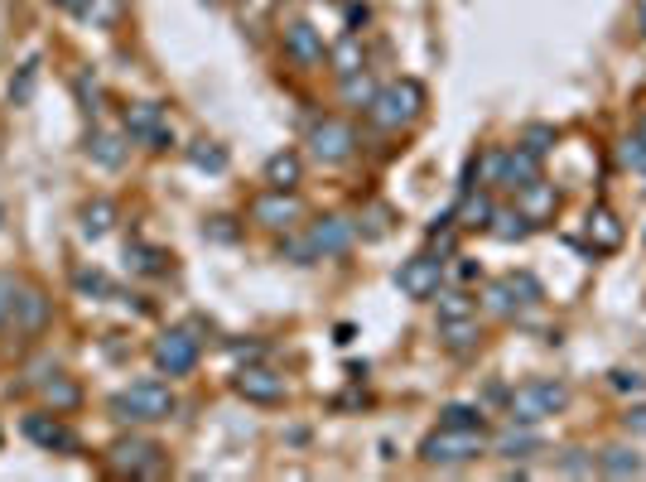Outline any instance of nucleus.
<instances>
[{
  "label": "nucleus",
  "instance_id": "nucleus-1",
  "mask_svg": "<svg viewBox=\"0 0 646 482\" xmlns=\"http://www.w3.org/2000/svg\"><path fill=\"white\" fill-rule=\"evenodd\" d=\"M483 454H487L483 425H439L420 444V458L430 468H463V463H473V458H483Z\"/></svg>",
  "mask_w": 646,
  "mask_h": 482
},
{
  "label": "nucleus",
  "instance_id": "nucleus-2",
  "mask_svg": "<svg viewBox=\"0 0 646 482\" xmlns=\"http://www.w3.org/2000/svg\"><path fill=\"white\" fill-rule=\"evenodd\" d=\"M174 410H179V401L164 381H135V386L111 396V415L126 420V425H155V420H169Z\"/></svg>",
  "mask_w": 646,
  "mask_h": 482
},
{
  "label": "nucleus",
  "instance_id": "nucleus-3",
  "mask_svg": "<svg viewBox=\"0 0 646 482\" xmlns=\"http://www.w3.org/2000/svg\"><path fill=\"white\" fill-rule=\"evenodd\" d=\"M420 111H425V87L415 78H396V82H386V87H377L367 116H372V126H381V131H401Z\"/></svg>",
  "mask_w": 646,
  "mask_h": 482
},
{
  "label": "nucleus",
  "instance_id": "nucleus-4",
  "mask_svg": "<svg viewBox=\"0 0 646 482\" xmlns=\"http://www.w3.org/2000/svg\"><path fill=\"white\" fill-rule=\"evenodd\" d=\"M565 405H569L565 381H526V386H516L512 396H507V415H512L516 425H540V420L560 415Z\"/></svg>",
  "mask_w": 646,
  "mask_h": 482
},
{
  "label": "nucleus",
  "instance_id": "nucleus-5",
  "mask_svg": "<svg viewBox=\"0 0 646 482\" xmlns=\"http://www.w3.org/2000/svg\"><path fill=\"white\" fill-rule=\"evenodd\" d=\"M121 126H126V140L145 145V150H169L174 145V126H169L160 102H135V107H126Z\"/></svg>",
  "mask_w": 646,
  "mask_h": 482
},
{
  "label": "nucleus",
  "instance_id": "nucleus-6",
  "mask_svg": "<svg viewBox=\"0 0 646 482\" xmlns=\"http://www.w3.org/2000/svg\"><path fill=\"white\" fill-rule=\"evenodd\" d=\"M111 468L126 473V478H160L164 449L155 439H116V444H111Z\"/></svg>",
  "mask_w": 646,
  "mask_h": 482
},
{
  "label": "nucleus",
  "instance_id": "nucleus-7",
  "mask_svg": "<svg viewBox=\"0 0 646 482\" xmlns=\"http://www.w3.org/2000/svg\"><path fill=\"white\" fill-rule=\"evenodd\" d=\"M352 150H357V131H352L348 121L323 116V121L309 126V155L319 164H343V160H352Z\"/></svg>",
  "mask_w": 646,
  "mask_h": 482
},
{
  "label": "nucleus",
  "instance_id": "nucleus-8",
  "mask_svg": "<svg viewBox=\"0 0 646 482\" xmlns=\"http://www.w3.org/2000/svg\"><path fill=\"white\" fill-rule=\"evenodd\" d=\"M150 357H155V367L164 376H189L198 367V338H193L189 328H169V333L155 338Z\"/></svg>",
  "mask_w": 646,
  "mask_h": 482
},
{
  "label": "nucleus",
  "instance_id": "nucleus-9",
  "mask_svg": "<svg viewBox=\"0 0 646 482\" xmlns=\"http://www.w3.org/2000/svg\"><path fill=\"white\" fill-rule=\"evenodd\" d=\"M352 241H357V222H352V217H319V222L309 227L304 246H309L314 261H328V256H348Z\"/></svg>",
  "mask_w": 646,
  "mask_h": 482
},
{
  "label": "nucleus",
  "instance_id": "nucleus-10",
  "mask_svg": "<svg viewBox=\"0 0 646 482\" xmlns=\"http://www.w3.org/2000/svg\"><path fill=\"white\" fill-rule=\"evenodd\" d=\"M299 217H304V208H299L295 188H270V193H261V198L251 203V222H261L270 232H290Z\"/></svg>",
  "mask_w": 646,
  "mask_h": 482
},
{
  "label": "nucleus",
  "instance_id": "nucleus-11",
  "mask_svg": "<svg viewBox=\"0 0 646 482\" xmlns=\"http://www.w3.org/2000/svg\"><path fill=\"white\" fill-rule=\"evenodd\" d=\"M25 439L29 444H39L44 454H78V434L58 420V410L49 415V410H34V415H25Z\"/></svg>",
  "mask_w": 646,
  "mask_h": 482
},
{
  "label": "nucleus",
  "instance_id": "nucleus-12",
  "mask_svg": "<svg viewBox=\"0 0 646 482\" xmlns=\"http://www.w3.org/2000/svg\"><path fill=\"white\" fill-rule=\"evenodd\" d=\"M396 285H401V295H410V299H434L439 285H444V261H439V256H415V261H405V266L396 270Z\"/></svg>",
  "mask_w": 646,
  "mask_h": 482
},
{
  "label": "nucleus",
  "instance_id": "nucleus-13",
  "mask_svg": "<svg viewBox=\"0 0 646 482\" xmlns=\"http://www.w3.org/2000/svg\"><path fill=\"white\" fill-rule=\"evenodd\" d=\"M232 386H237V396L251 401V405H280L285 401V391H290V386H285V376L270 372V367H242Z\"/></svg>",
  "mask_w": 646,
  "mask_h": 482
},
{
  "label": "nucleus",
  "instance_id": "nucleus-14",
  "mask_svg": "<svg viewBox=\"0 0 646 482\" xmlns=\"http://www.w3.org/2000/svg\"><path fill=\"white\" fill-rule=\"evenodd\" d=\"M516 213L526 217L531 227L550 222V217L560 213V188L545 184V179H531L526 188H516Z\"/></svg>",
  "mask_w": 646,
  "mask_h": 482
},
{
  "label": "nucleus",
  "instance_id": "nucleus-15",
  "mask_svg": "<svg viewBox=\"0 0 646 482\" xmlns=\"http://www.w3.org/2000/svg\"><path fill=\"white\" fill-rule=\"evenodd\" d=\"M285 54L295 58L299 68H319L328 58V44H323V34L309 20H295V25H285Z\"/></svg>",
  "mask_w": 646,
  "mask_h": 482
},
{
  "label": "nucleus",
  "instance_id": "nucleus-16",
  "mask_svg": "<svg viewBox=\"0 0 646 482\" xmlns=\"http://www.w3.org/2000/svg\"><path fill=\"white\" fill-rule=\"evenodd\" d=\"M487 449H492V454L497 458H536L540 454V434H536V425H507L502 429V434H492V439H487Z\"/></svg>",
  "mask_w": 646,
  "mask_h": 482
},
{
  "label": "nucleus",
  "instance_id": "nucleus-17",
  "mask_svg": "<svg viewBox=\"0 0 646 482\" xmlns=\"http://www.w3.org/2000/svg\"><path fill=\"white\" fill-rule=\"evenodd\" d=\"M531 179H540V155H531L526 145H516V150H502V160H497V184L526 188Z\"/></svg>",
  "mask_w": 646,
  "mask_h": 482
},
{
  "label": "nucleus",
  "instance_id": "nucleus-18",
  "mask_svg": "<svg viewBox=\"0 0 646 482\" xmlns=\"http://www.w3.org/2000/svg\"><path fill=\"white\" fill-rule=\"evenodd\" d=\"M584 232H589L593 251H618V246H622V237H627L613 208H593V213L584 217Z\"/></svg>",
  "mask_w": 646,
  "mask_h": 482
},
{
  "label": "nucleus",
  "instance_id": "nucleus-19",
  "mask_svg": "<svg viewBox=\"0 0 646 482\" xmlns=\"http://www.w3.org/2000/svg\"><path fill=\"white\" fill-rule=\"evenodd\" d=\"M439 338L449 352H473L483 343V323L478 314H463V319H439Z\"/></svg>",
  "mask_w": 646,
  "mask_h": 482
},
{
  "label": "nucleus",
  "instance_id": "nucleus-20",
  "mask_svg": "<svg viewBox=\"0 0 646 482\" xmlns=\"http://www.w3.org/2000/svg\"><path fill=\"white\" fill-rule=\"evenodd\" d=\"M492 198H487L483 188H468L463 198H458V208H454V222L458 227H468V232H487V222H492Z\"/></svg>",
  "mask_w": 646,
  "mask_h": 482
},
{
  "label": "nucleus",
  "instance_id": "nucleus-21",
  "mask_svg": "<svg viewBox=\"0 0 646 482\" xmlns=\"http://www.w3.org/2000/svg\"><path fill=\"white\" fill-rule=\"evenodd\" d=\"M49 314H54V299L44 295V290H25V295L15 299V319H20V328H29V333H39V328L49 323Z\"/></svg>",
  "mask_w": 646,
  "mask_h": 482
},
{
  "label": "nucleus",
  "instance_id": "nucleus-22",
  "mask_svg": "<svg viewBox=\"0 0 646 482\" xmlns=\"http://www.w3.org/2000/svg\"><path fill=\"white\" fill-rule=\"evenodd\" d=\"M87 160L102 164V169H121L126 164V140L111 131H92V140H87Z\"/></svg>",
  "mask_w": 646,
  "mask_h": 482
},
{
  "label": "nucleus",
  "instance_id": "nucleus-23",
  "mask_svg": "<svg viewBox=\"0 0 646 482\" xmlns=\"http://www.w3.org/2000/svg\"><path fill=\"white\" fill-rule=\"evenodd\" d=\"M304 179V164H299L295 150H280V155H270L266 160V184L270 188H295Z\"/></svg>",
  "mask_w": 646,
  "mask_h": 482
},
{
  "label": "nucleus",
  "instance_id": "nucleus-24",
  "mask_svg": "<svg viewBox=\"0 0 646 482\" xmlns=\"http://www.w3.org/2000/svg\"><path fill=\"white\" fill-rule=\"evenodd\" d=\"M44 401L54 405L58 415H68V410H78V405H82L78 381H73V376H58V372H54V381H44Z\"/></svg>",
  "mask_w": 646,
  "mask_h": 482
},
{
  "label": "nucleus",
  "instance_id": "nucleus-25",
  "mask_svg": "<svg viewBox=\"0 0 646 482\" xmlns=\"http://www.w3.org/2000/svg\"><path fill=\"white\" fill-rule=\"evenodd\" d=\"M598 473L603 478H637L642 473V458L632 454V449H603L598 454Z\"/></svg>",
  "mask_w": 646,
  "mask_h": 482
},
{
  "label": "nucleus",
  "instance_id": "nucleus-26",
  "mask_svg": "<svg viewBox=\"0 0 646 482\" xmlns=\"http://www.w3.org/2000/svg\"><path fill=\"white\" fill-rule=\"evenodd\" d=\"M328 63H333V73H338V78L362 73V39H357V34H343V39H338V49H328Z\"/></svg>",
  "mask_w": 646,
  "mask_h": 482
},
{
  "label": "nucleus",
  "instance_id": "nucleus-27",
  "mask_svg": "<svg viewBox=\"0 0 646 482\" xmlns=\"http://www.w3.org/2000/svg\"><path fill=\"white\" fill-rule=\"evenodd\" d=\"M487 232L497 241H521L526 232H531V222L516 213V208H492V222H487Z\"/></svg>",
  "mask_w": 646,
  "mask_h": 482
},
{
  "label": "nucleus",
  "instance_id": "nucleus-28",
  "mask_svg": "<svg viewBox=\"0 0 646 482\" xmlns=\"http://www.w3.org/2000/svg\"><path fill=\"white\" fill-rule=\"evenodd\" d=\"M111 227H116V208H111L107 198H92L82 208V237H107Z\"/></svg>",
  "mask_w": 646,
  "mask_h": 482
},
{
  "label": "nucleus",
  "instance_id": "nucleus-29",
  "mask_svg": "<svg viewBox=\"0 0 646 482\" xmlns=\"http://www.w3.org/2000/svg\"><path fill=\"white\" fill-rule=\"evenodd\" d=\"M164 251H155V246H145V241H131L126 246V266L135 270V275H164Z\"/></svg>",
  "mask_w": 646,
  "mask_h": 482
},
{
  "label": "nucleus",
  "instance_id": "nucleus-30",
  "mask_svg": "<svg viewBox=\"0 0 646 482\" xmlns=\"http://www.w3.org/2000/svg\"><path fill=\"white\" fill-rule=\"evenodd\" d=\"M502 280H507V290L516 295V304H540V299H545V290H540V280L531 270H512V275H502Z\"/></svg>",
  "mask_w": 646,
  "mask_h": 482
},
{
  "label": "nucleus",
  "instance_id": "nucleus-31",
  "mask_svg": "<svg viewBox=\"0 0 646 482\" xmlns=\"http://www.w3.org/2000/svg\"><path fill=\"white\" fill-rule=\"evenodd\" d=\"M189 160L198 164V169H213V174H222V169H227V150H222L217 140H193Z\"/></svg>",
  "mask_w": 646,
  "mask_h": 482
},
{
  "label": "nucleus",
  "instance_id": "nucleus-32",
  "mask_svg": "<svg viewBox=\"0 0 646 482\" xmlns=\"http://www.w3.org/2000/svg\"><path fill=\"white\" fill-rule=\"evenodd\" d=\"M483 304H487V314H497V319H512L516 309H521L516 295L507 290V280H492V285H487V295H483Z\"/></svg>",
  "mask_w": 646,
  "mask_h": 482
},
{
  "label": "nucleus",
  "instance_id": "nucleus-33",
  "mask_svg": "<svg viewBox=\"0 0 646 482\" xmlns=\"http://www.w3.org/2000/svg\"><path fill=\"white\" fill-rule=\"evenodd\" d=\"M372 97H377V82L367 78V73H348L343 78V102L348 107H372Z\"/></svg>",
  "mask_w": 646,
  "mask_h": 482
},
{
  "label": "nucleus",
  "instance_id": "nucleus-34",
  "mask_svg": "<svg viewBox=\"0 0 646 482\" xmlns=\"http://www.w3.org/2000/svg\"><path fill=\"white\" fill-rule=\"evenodd\" d=\"M463 314H473L468 290H439V319H463Z\"/></svg>",
  "mask_w": 646,
  "mask_h": 482
},
{
  "label": "nucleus",
  "instance_id": "nucleus-35",
  "mask_svg": "<svg viewBox=\"0 0 646 482\" xmlns=\"http://www.w3.org/2000/svg\"><path fill=\"white\" fill-rule=\"evenodd\" d=\"M593 468H598V463H593L589 449H569V454L560 458V473H569V478H589Z\"/></svg>",
  "mask_w": 646,
  "mask_h": 482
},
{
  "label": "nucleus",
  "instance_id": "nucleus-36",
  "mask_svg": "<svg viewBox=\"0 0 646 482\" xmlns=\"http://www.w3.org/2000/svg\"><path fill=\"white\" fill-rule=\"evenodd\" d=\"M521 145H526L531 155L545 160V155H550V145H555V126H531V131L521 135Z\"/></svg>",
  "mask_w": 646,
  "mask_h": 482
},
{
  "label": "nucleus",
  "instance_id": "nucleus-37",
  "mask_svg": "<svg viewBox=\"0 0 646 482\" xmlns=\"http://www.w3.org/2000/svg\"><path fill=\"white\" fill-rule=\"evenodd\" d=\"M618 164L622 169H646V140L637 135V140H622L618 145Z\"/></svg>",
  "mask_w": 646,
  "mask_h": 482
},
{
  "label": "nucleus",
  "instance_id": "nucleus-38",
  "mask_svg": "<svg viewBox=\"0 0 646 482\" xmlns=\"http://www.w3.org/2000/svg\"><path fill=\"white\" fill-rule=\"evenodd\" d=\"M439 425H483V410H473V405H444Z\"/></svg>",
  "mask_w": 646,
  "mask_h": 482
},
{
  "label": "nucleus",
  "instance_id": "nucleus-39",
  "mask_svg": "<svg viewBox=\"0 0 646 482\" xmlns=\"http://www.w3.org/2000/svg\"><path fill=\"white\" fill-rule=\"evenodd\" d=\"M15 299H20V290H15V280L10 275H0V328L15 319Z\"/></svg>",
  "mask_w": 646,
  "mask_h": 482
},
{
  "label": "nucleus",
  "instance_id": "nucleus-40",
  "mask_svg": "<svg viewBox=\"0 0 646 482\" xmlns=\"http://www.w3.org/2000/svg\"><path fill=\"white\" fill-rule=\"evenodd\" d=\"M34 82H39V63L29 58L25 68H20V82L10 87V97H15V102H29V92H34Z\"/></svg>",
  "mask_w": 646,
  "mask_h": 482
},
{
  "label": "nucleus",
  "instance_id": "nucleus-41",
  "mask_svg": "<svg viewBox=\"0 0 646 482\" xmlns=\"http://www.w3.org/2000/svg\"><path fill=\"white\" fill-rule=\"evenodd\" d=\"M608 386H613V391H622V396H642V391H646V376H637V372H613V376H608Z\"/></svg>",
  "mask_w": 646,
  "mask_h": 482
},
{
  "label": "nucleus",
  "instance_id": "nucleus-42",
  "mask_svg": "<svg viewBox=\"0 0 646 482\" xmlns=\"http://www.w3.org/2000/svg\"><path fill=\"white\" fill-rule=\"evenodd\" d=\"M78 290L82 295H111V285H107L102 270H78Z\"/></svg>",
  "mask_w": 646,
  "mask_h": 482
},
{
  "label": "nucleus",
  "instance_id": "nucleus-43",
  "mask_svg": "<svg viewBox=\"0 0 646 482\" xmlns=\"http://www.w3.org/2000/svg\"><path fill=\"white\" fill-rule=\"evenodd\" d=\"M622 425H627V434H646V405H632L622 415Z\"/></svg>",
  "mask_w": 646,
  "mask_h": 482
},
{
  "label": "nucleus",
  "instance_id": "nucleus-44",
  "mask_svg": "<svg viewBox=\"0 0 646 482\" xmlns=\"http://www.w3.org/2000/svg\"><path fill=\"white\" fill-rule=\"evenodd\" d=\"M78 92H82V102H87V111H97V82L87 78V73H78Z\"/></svg>",
  "mask_w": 646,
  "mask_h": 482
},
{
  "label": "nucleus",
  "instance_id": "nucleus-45",
  "mask_svg": "<svg viewBox=\"0 0 646 482\" xmlns=\"http://www.w3.org/2000/svg\"><path fill=\"white\" fill-rule=\"evenodd\" d=\"M58 10H73V15H92V5H97V0H54Z\"/></svg>",
  "mask_w": 646,
  "mask_h": 482
},
{
  "label": "nucleus",
  "instance_id": "nucleus-46",
  "mask_svg": "<svg viewBox=\"0 0 646 482\" xmlns=\"http://www.w3.org/2000/svg\"><path fill=\"white\" fill-rule=\"evenodd\" d=\"M367 217H372V227H367V237H381V232H386V217H391V213H386V208H372V213H367Z\"/></svg>",
  "mask_w": 646,
  "mask_h": 482
},
{
  "label": "nucleus",
  "instance_id": "nucleus-47",
  "mask_svg": "<svg viewBox=\"0 0 646 482\" xmlns=\"http://www.w3.org/2000/svg\"><path fill=\"white\" fill-rule=\"evenodd\" d=\"M227 222H232V217H213V227H208V232H213L217 241H232V237H237V232H232Z\"/></svg>",
  "mask_w": 646,
  "mask_h": 482
},
{
  "label": "nucleus",
  "instance_id": "nucleus-48",
  "mask_svg": "<svg viewBox=\"0 0 646 482\" xmlns=\"http://www.w3.org/2000/svg\"><path fill=\"white\" fill-rule=\"evenodd\" d=\"M232 357H242V362H251V357H261V348H256V343H232Z\"/></svg>",
  "mask_w": 646,
  "mask_h": 482
},
{
  "label": "nucleus",
  "instance_id": "nucleus-49",
  "mask_svg": "<svg viewBox=\"0 0 646 482\" xmlns=\"http://www.w3.org/2000/svg\"><path fill=\"white\" fill-rule=\"evenodd\" d=\"M458 280H473V275H478V266H473V261H463V256H458Z\"/></svg>",
  "mask_w": 646,
  "mask_h": 482
},
{
  "label": "nucleus",
  "instance_id": "nucleus-50",
  "mask_svg": "<svg viewBox=\"0 0 646 482\" xmlns=\"http://www.w3.org/2000/svg\"><path fill=\"white\" fill-rule=\"evenodd\" d=\"M637 135H642V140H646V116H642V126H637Z\"/></svg>",
  "mask_w": 646,
  "mask_h": 482
},
{
  "label": "nucleus",
  "instance_id": "nucleus-51",
  "mask_svg": "<svg viewBox=\"0 0 646 482\" xmlns=\"http://www.w3.org/2000/svg\"><path fill=\"white\" fill-rule=\"evenodd\" d=\"M0 449H5V434H0Z\"/></svg>",
  "mask_w": 646,
  "mask_h": 482
}]
</instances>
